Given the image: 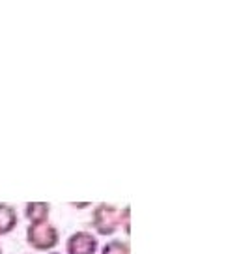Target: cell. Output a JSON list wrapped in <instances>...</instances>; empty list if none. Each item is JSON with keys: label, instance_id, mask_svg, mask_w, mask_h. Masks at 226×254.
<instances>
[{"label": "cell", "instance_id": "277c9868", "mask_svg": "<svg viewBox=\"0 0 226 254\" xmlns=\"http://www.w3.org/2000/svg\"><path fill=\"white\" fill-rule=\"evenodd\" d=\"M51 206L47 202H26L24 206V217L30 221V224H43L49 222Z\"/></svg>", "mask_w": 226, "mask_h": 254}, {"label": "cell", "instance_id": "5b68a950", "mask_svg": "<svg viewBox=\"0 0 226 254\" xmlns=\"http://www.w3.org/2000/svg\"><path fill=\"white\" fill-rule=\"evenodd\" d=\"M17 211L9 204L0 202V236H8L17 226Z\"/></svg>", "mask_w": 226, "mask_h": 254}, {"label": "cell", "instance_id": "30bf717a", "mask_svg": "<svg viewBox=\"0 0 226 254\" xmlns=\"http://www.w3.org/2000/svg\"><path fill=\"white\" fill-rule=\"evenodd\" d=\"M0 254H2V249H0Z\"/></svg>", "mask_w": 226, "mask_h": 254}, {"label": "cell", "instance_id": "9c48e42d", "mask_svg": "<svg viewBox=\"0 0 226 254\" xmlns=\"http://www.w3.org/2000/svg\"><path fill=\"white\" fill-rule=\"evenodd\" d=\"M49 254H60V253H49Z\"/></svg>", "mask_w": 226, "mask_h": 254}, {"label": "cell", "instance_id": "ba28073f", "mask_svg": "<svg viewBox=\"0 0 226 254\" xmlns=\"http://www.w3.org/2000/svg\"><path fill=\"white\" fill-rule=\"evenodd\" d=\"M73 206H75V207H88L90 204H88V202H84V204H73Z\"/></svg>", "mask_w": 226, "mask_h": 254}, {"label": "cell", "instance_id": "6da1fadb", "mask_svg": "<svg viewBox=\"0 0 226 254\" xmlns=\"http://www.w3.org/2000/svg\"><path fill=\"white\" fill-rule=\"evenodd\" d=\"M26 241L28 245L36 249V251H53L60 241V234H58L56 226L51 222H43V224H30L26 228Z\"/></svg>", "mask_w": 226, "mask_h": 254}, {"label": "cell", "instance_id": "52a82bcc", "mask_svg": "<svg viewBox=\"0 0 226 254\" xmlns=\"http://www.w3.org/2000/svg\"><path fill=\"white\" fill-rule=\"evenodd\" d=\"M129 215H131V207L125 206L120 211V226H123L125 234H131V226H129Z\"/></svg>", "mask_w": 226, "mask_h": 254}, {"label": "cell", "instance_id": "7a4b0ae2", "mask_svg": "<svg viewBox=\"0 0 226 254\" xmlns=\"http://www.w3.org/2000/svg\"><path fill=\"white\" fill-rule=\"evenodd\" d=\"M92 226L99 236H113L120 228V211L107 202L97 204L92 213Z\"/></svg>", "mask_w": 226, "mask_h": 254}, {"label": "cell", "instance_id": "8992f818", "mask_svg": "<svg viewBox=\"0 0 226 254\" xmlns=\"http://www.w3.org/2000/svg\"><path fill=\"white\" fill-rule=\"evenodd\" d=\"M99 254H131V249L125 241H120V239H114V241H109L105 243V247L101 249Z\"/></svg>", "mask_w": 226, "mask_h": 254}, {"label": "cell", "instance_id": "3957f363", "mask_svg": "<svg viewBox=\"0 0 226 254\" xmlns=\"http://www.w3.org/2000/svg\"><path fill=\"white\" fill-rule=\"evenodd\" d=\"M65 251H67V254H96L97 239L90 232H75L67 239Z\"/></svg>", "mask_w": 226, "mask_h": 254}]
</instances>
